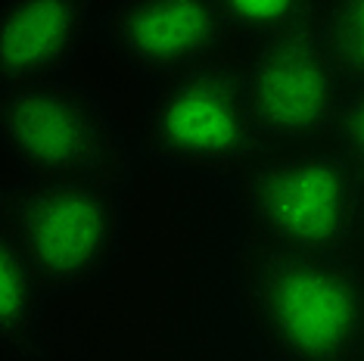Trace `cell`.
I'll list each match as a JSON object with an SVG mask.
<instances>
[{
  "label": "cell",
  "mask_w": 364,
  "mask_h": 361,
  "mask_svg": "<svg viewBox=\"0 0 364 361\" xmlns=\"http://www.w3.org/2000/svg\"><path fill=\"white\" fill-rule=\"evenodd\" d=\"M314 26L330 44L346 78L364 81V0H321Z\"/></svg>",
  "instance_id": "10"
},
{
  "label": "cell",
  "mask_w": 364,
  "mask_h": 361,
  "mask_svg": "<svg viewBox=\"0 0 364 361\" xmlns=\"http://www.w3.org/2000/svg\"><path fill=\"white\" fill-rule=\"evenodd\" d=\"M243 215L268 249L343 256L361 218L358 168L343 150L268 156L243 180Z\"/></svg>",
  "instance_id": "2"
},
{
  "label": "cell",
  "mask_w": 364,
  "mask_h": 361,
  "mask_svg": "<svg viewBox=\"0 0 364 361\" xmlns=\"http://www.w3.org/2000/svg\"><path fill=\"white\" fill-rule=\"evenodd\" d=\"M35 290L38 281L13 231L0 225V349L6 358H22L31 349Z\"/></svg>",
  "instance_id": "9"
},
{
  "label": "cell",
  "mask_w": 364,
  "mask_h": 361,
  "mask_svg": "<svg viewBox=\"0 0 364 361\" xmlns=\"http://www.w3.org/2000/svg\"><path fill=\"white\" fill-rule=\"evenodd\" d=\"M218 0H112L109 35L150 78H171L209 60L228 35Z\"/></svg>",
  "instance_id": "7"
},
{
  "label": "cell",
  "mask_w": 364,
  "mask_h": 361,
  "mask_svg": "<svg viewBox=\"0 0 364 361\" xmlns=\"http://www.w3.org/2000/svg\"><path fill=\"white\" fill-rule=\"evenodd\" d=\"M144 137L153 156L205 171H237L268 144L243 72L215 60L190 65L156 87Z\"/></svg>",
  "instance_id": "4"
},
{
  "label": "cell",
  "mask_w": 364,
  "mask_h": 361,
  "mask_svg": "<svg viewBox=\"0 0 364 361\" xmlns=\"http://www.w3.org/2000/svg\"><path fill=\"white\" fill-rule=\"evenodd\" d=\"M6 225L41 290H78L103 274L119 237V200L100 178L19 180L4 190Z\"/></svg>",
  "instance_id": "3"
},
{
  "label": "cell",
  "mask_w": 364,
  "mask_h": 361,
  "mask_svg": "<svg viewBox=\"0 0 364 361\" xmlns=\"http://www.w3.org/2000/svg\"><path fill=\"white\" fill-rule=\"evenodd\" d=\"M243 85L268 141H302L336 128L352 81L311 19L255 41Z\"/></svg>",
  "instance_id": "6"
},
{
  "label": "cell",
  "mask_w": 364,
  "mask_h": 361,
  "mask_svg": "<svg viewBox=\"0 0 364 361\" xmlns=\"http://www.w3.org/2000/svg\"><path fill=\"white\" fill-rule=\"evenodd\" d=\"M94 0H0V81H44L75 56Z\"/></svg>",
  "instance_id": "8"
},
{
  "label": "cell",
  "mask_w": 364,
  "mask_h": 361,
  "mask_svg": "<svg viewBox=\"0 0 364 361\" xmlns=\"http://www.w3.org/2000/svg\"><path fill=\"white\" fill-rule=\"evenodd\" d=\"M0 141L31 180H106L119 159L103 109L78 85L60 78L4 85Z\"/></svg>",
  "instance_id": "5"
},
{
  "label": "cell",
  "mask_w": 364,
  "mask_h": 361,
  "mask_svg": "<svg viewBox=\"0 0 364 361\" xmlns=\"http://www.w3.org/2000/svg\"><path fill=\"white\" fill-rule=\"evenodd\" d=\"M361 352H364V343H361Z\"/></svg>",
  "instance_id": "14"
},
{
  "label": "cell",
  "mask_w": 364,
  "mask_h": 361,
  "mask_svg": "<svg viewBox=\"0 0 364 361\" xmlns=\"http://www.w3.org/2000/svg\"><path fill=\"white\" fill-rule=\"evenodd\" d=\"M246 306L277 361H346L364 343V274L339 256L268 249Z\"/></svg>",
  "instance_id": "1"
},
{
  "label": "cell",
  "mask_w": 364,
  "mask_h": 361,
  "mask_svg": "<svg viewBox=\"0 0 364 361\" xmlns=\"http://www.w3.org/2000/svg\"><path fill=\"white\" fill-rule=\"evenodd\" d=\"M336 134L343 153L355 162V168L364 171V81L349 85V94H346L336 119Z\"/></svg>",
  "instance_id": "12"
},
{
  "label": "cell",
  "mask_w": 364,
  "mask_h": 361,
  "mask_svg": "<svg viewBox=\"0 0 364 361\" xmlns=\"http://www.w3.org/2000/svg\"><path fill=\"white\" fill-rule=\"evenodd\" d=\"M358 231H361V237H364V196H361V218H358Z\"/></svg>",
  "instance_id": "13"
},
{
  "label": "cell",
  "mask_w": 364,
  "mask_h": 361,
  "mask_svg": "<svg viewBox=\"0 0 364 361\" xmlns=\"http://www.w3.org/2000/svg\"><path fill=\"white\" fill-rule=\"evenodd\" d=\"M230 31L268 38L314 19L321 0H218Z\"/></svg>",
  "instance_id": "11"
}]
</instances>
